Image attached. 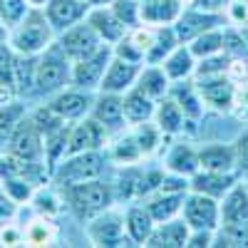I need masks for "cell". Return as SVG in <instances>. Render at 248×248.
I'll use <instances>...</instances> for the list:
<instances>
[{"label":"cell","instance_id":"cell-56","mask_svg":"<svg viewBox=\"0 0 248 248\" xmlns=\"http://www.w3.org/2000/svg\"><path fill=\"white\" fill-rule=\"evenodd\" d=\"M28 5H30V8H45L47 0H28Z\"/></svg>","mask_w":248,"mask_h":248},{"label":"cell","instance_id":"cell-18","mask_svg":"<svg viewBox=\"0 0 248 248\" xmlns=\"http://www.w3.org/2000/svg\"><path fill=\"white\" fill-rule=\"evenodd\" d=\"M85 20L92 25V30L99 35L102 43H107V45H114L117 40H122L124 35L129 32L127 28L119 23V17L112 13L109 5H90Z\"/></svg>","mask_w":248,"mask_h":248},{"label":"cell","instance_id":"cell-9","mask_svg":"<svg viewBox=\"0 0 248 248\" xmlns=\"http://www.w3.org/2000/svg\"><path fill=\"white\" fill-rule=\"evenodd\" d=\"M194 85L203 99L206 109H214L218 114H231L233 105V79L229 75H211V77H194Z\"/></svg>","mask_w":248,"mask_h":248},{"label":"cell","instance_id":"cell-12","mask_svg":"<svg viewBox=\"0 0 248 248\" xmlns=\"http://www.w3.org/2000/svg\"><path fill=\"white\" fill-rule=\"evenodd\" d=\"M90 117L97 119L102 127L107 129L109 137L122 134L129 129V122L124 117V107H122V94H112V92H97Z\"/></svg>","mask_w":248,"mask_h":248},{"label":"cell","instance_id":"cell-11","mask_svg":"<svg viewBox=\"0 0 248 248\" xmlns=\"http://www.w3.org/2000/svg\"><path fill=\"white\" fill-rule=\"evenodd\" d=\"M109 134L97 119L90 114L72 122L70 127V141H67V154H79V152H94V149H107Z\"/></svg>","mask_w":248,"mask_h":248},{"label":"cell","instance_id":"cell-46","mask_svg":"<svg viewBox=\"0 0 248 248\" xmlns=\"http://www.w3.org/2000/svg\"><path fill=\"white\" fill-rule=\"evenodd\" d=\"M112 55L127 60V62H139V65H144V52L134 45V40L129 35H124L122 40H117V43L112 45Z\"/></svg>","mask_w":248,"mask_h":248},{"label":"cell","instance_id":"cell-10","mask_svg":"<svg viewBox=\"0 0 248 248\" xmlns=\"http://www.w3.org/2000/svg\"><path fill=\"white\" fill-rule=\"evenodd\" d=\"M112 60V45H102L99 50H94L90 57L79 60V62H72V79L70 85L72 87H79V90H97L102 77H105V70Z\"/></svg>","mask_w":248,"mask_h":248},{"label":"cell","instance_id":"cell-28","mask_svg":"<svg viewBox=\"0 0 248 248\" xmlns=\"http://www.w3.org/2000/svg\"><path fill=\"white\" fill-rule=\"evenodd\" d=\"M199 167L209 171H236L233 144H206L199 149Z\"/></svg>","mask_w":248,"mask_h":248},{"label":"cell","instance_id":"cell-39","mask_svg":"<svg viewBox=\"0 0 248 248\" xmlns=\"http://www.w3.org/2000/svg\"><path fill=\"white\" fill-rule=\"evenodd\" d=\"M28 112H25V105L20 102H8V105H0V154L8 149V141L13 137V129L17 127V122L23 119Z\"/></svg>","mask_w":248,"mask_h":248},{"label":"cell","instance_id":"cell-25","mask_svg":"<svg viewBox=\"0 0 248 248\" xmlns=\"http://www.w3.org/2000/svg\"><path fill=\"white\" fill-rule=\"evenodd\" d=\"M154 124L161 129L164 137H179L186 132V117L181 112V107L176 105V102L167 94L156 99V109H154Z\"/></svg>","mask_w":248,"mask_h":248},{"label":"cell","instance_id":"cell-17","mask_svg":"<svg viewBox=\"0 0 248 248\" xmlns=\"http://www.w3.org/2000/svg\"><path fill=\"white\" fill-rule=\"evenodd\" d=\"M189 223H186L181 216L161 221L154 226V231L147 238V248H186V241H189Z\"/></svg>","mask_w":248,"mask_h":248},{"label":"cell","instance_id":"cell-19","mask_svg":"<svg viewBox=\"0 0 248 248\" xmlns=\"http://www.w3.org/2000/svg\"><path fill=\"white\" fill-rule=\"evenodd\" d=\"M90 10L87 0H47L45 5V15L50 20V25L55 28V32H62L65 28L85 20Z\"/></svg>","mask_w":248,"mask_h":248},{"label":"cell","instance_id":"cell-51","mask_svg":"<svg viewBox=\"0 0 248 248\" xmlns=\"http://www.w3.org/2000/svg\"><path fill=\"white\" fill-rule=\"evenodd\" d=\"M159 191H169V194H186L189 191V176H181L174 171L164 169V179L159 184Z\"/></svg>","mask_w":248,"mask_h":248},{"label":"cell","instance_id":"cell-16","mask_svg":"<svg viewBox=\"0 0 248 248\" xmlns=\"http://www.w3.org/2000/svg\"><path fill=\"white\" fill-rule=\"evenodd\" d=\"M238 181H241V176L236 171H209V169H199L189 179V191H199V194H206V196L221 201Z\"/></svg>","mask_w":248,"mask_h":248},{"label":"cell","instance_id":"cell-55","mask_svg":"<svg viewBox=\"0 0 248 248\" xmlns=\"http://www.w3.org/2000/svg\"><path fill=\"white\" fill-rule=\"evenodd\" d=\"M8 32H10L8 25L3 23V20H0V43H5V40H8Z\"/></svg>","mask_w":248,"mask_h":248},{"label":"cell","instance_id":"cell-40","mask_svg":"<svg viewBox=\"0 0 248 248\" xmlns=\"http://www.w3.org/2000/svg\"><path fill=\"white\" fill-rule=\"evenodd\" d=\"M132 134H134V139H137V144H139V149H141L144 159H149L152 154H156V149L161 147V139H164L161 129L154 124V119L141 122V124H134V127H132Z\"/></svg>","mask_w":248,"mask_h":248},{"label":"cell","instance_id":"cell-42","mask_svg":"<svg viewBox=\"0 0 248 248\" xmlns=\"http://www.w3.org/2000/svg\"><path fill=\"white\" fill-rule=\"evenodd\" d=\"M112 13L119 17V23L132 30L137 25H141V13H139V0H114V3H109Z\"/></svg>","mask_w":248,"mask_h":248},{"label":"cell","instance_id":"cell-2","mask_svg":"<svg viewBox=\"0 0 248 248\" xmlns=\"http://www.w3.org/2000/svg\"><path fill=\"white\" fill-rule=\"evenodd\" d=\"M60 191H62V199H65V206L82 223L94 218L97 214L107 211L109 206L117 203L112 184L102 181V176L75 184V186H67V189H60Z\"/></svg>","mask_w":248,"mask_h":248},{"label":"cell","instance_id":"cell-57","mask_svg":"<svg viewBox=\"0 0 248 248\" xmlns=\"http://www.w3.org/2000/svg\"><path fill=\"white\" fill-rule=\"evenodd\" d=\"M90 5H109V3H114V0H87Z\"/></svg>","mask_w":248,"mask_h":248},{"label":"cell","instance_id":"cell-20","mask_svg":"<svg viewBox=\"0 0 248 248\" xmlns=\"http://www.w3.org/2000/svg\"><path fill=\"white\" fill-rule=\"evenodd\" d=\"M186 3L181 0H139V13H141V23L161 28V25H174L179 15L184 13Z\"/></svg>","mask_w":248,"mask_h":248},{"label":"cell","instance_id":"cell-23","mask_svg":"<svg viewBox=\"0 0 248 248\" xmlns=\"http://www.w3.org/2000/svg\"><path fill=\"white\" fill-rule=\"evenodd\" d=\"M156 221L152 218L149 209L144 206V201H132V206L124 211V231L132 238L134 246H144L149 238V233L154 231Z\"/></svg>","mask_w":248,"mask_h":248},{"label":"cell","instance_id":"cell-33","mask_svg":"<svg viewBox=\"0 0 248 248\" xmlns=\"http://www.w3.org/2000/svg\"><path fill=\"white\" fill-rule=\"evenodd\" d=\"M176 45H179V37L174 32V25L154 28V40H152L147 55H144V65H161L164 57H167Z\"/></svg>","mask_w":248,"mask_h":248},{"label":"cell","instance_id":"cell-21","mask_svg":"<svg viewBox=\"0 0 248 248\" xmlns=\"http://www.w3.org/2000/svg\"><path fill=\"white\" fill-rule=\"evenodd\" d=\"M169 97L176 102V105L181 107L184 117L189 119V122H201L203 114H206V105H203V99L194 85V79H179V82H171V87H169Z\"/></svg>","mask_w":248,"mask_h":248},{"label":"cell","instance_id":"cell-30","mask_svg":"<svg viewBox=\"0 0 248 248\" xmlns=\"http://www.w3.org/2000/svg\"><path fill=\"white\" fill-rule=\"evenodd\" d=\"M164 72L171 82H179V79H189L194 75V67H196V57L191 55L189 45L186 43H179L167 57L161 62Z\"/></svg>","mask_w":248,"mask_h":248},{"label":"cell","instance_id":"cell-41","mask_svg":"<svg viewBox=\"0 0 248 248\" xmlns=\"http://www.w3.org/2000/svg\"><path fill=\"white\" fill-rule=\"evenodd\" d=\"M0 186L5 189V194L15 201V203H30V199H32V194H35V189L37 186L32 184V181H28V179H23V176H8V179H0Z\"/></svg>","mask_w":248,"mask_h":248},{"label":"cell","instance_id":"cell-6","mask_svg":"<svg viewBox=\"0 0 248 248\" xmlns=\"http://www.w3.org/2000/svg\"><path fill=\"white\" fill-rule=\"evenodd\" d=\"M8 154L28 159V161H45V141L43 132L37 129V124L32 122L30 112L17 122V127L13 129V137L8 141ZM47 164V161H45Z\"/></svg>","mask_w":248,"mask_h":248},{"label":"cell","instance_id":"cell-22","mask_svg":"<svg viewBox=\"0 0 248 248\" xmlns=\"http://www.w3.org/2000/svg\"><path fill=\"white\" fill-rule=\"evenodd\" d=\"M221 223L248 229V186L246 184L238 181L233 189L221 199Z\"/></svg>","mask_w":248,"mask_h":248},{"label":"cell","instance_id":"cell-58","mask_svg":"<svg viewBox=\"0 0 248 248\" xmlns=\"http://www.w3.org/2000/svg\"><path fill=\"white\" fill-rule=\"evenodd\" d=\"M241 35H243V40H246V45H248V25H246V28H241Z\"/></svg>","mask_w":248,"mask_h":248},{"label":"cell","instance_id":"cell-47","mask_svg":"<svg viewBox=\"0 0 248 248\" xmlns=\"http://www.w3.org/2000/svg\"><path fill=\"white\" fill-rule=\"evenodd\" d=\"M223 17H226V25L231 28H246L248 25V3L246 0H231L223 10Z\"/></svg>","mask_w":248,"mask_h":248},{"label":"cell","instance_id":"cell-38","mask_svg":"<svg viewBox=\"0 0 248 248\" xmlns=\"http://www.w3.org/2000/svg\"><path fill=\"white\" fill-rule=\"evenodd\" d=\"M191 50V55L196 60L201 57H211V55H218L223 52V28H211L201 35H196L191 43H186Z\"/></svg>","mask_w":248,"mask_h":248},{"label":"cell","instance_id":"cell-14","mask_svg":"<svg viewBox=\"0 0 248 248\" xmlns=\"http://www.w3.org/2000/svg\"><path fill=\"white\" fill-rule=\"evenodd\" d=\"M92 102H94V97L90 94V90H79V87H72L70 85L65 90H60L57 94H52L47 105L65 122H77V119L90 114Z\"/></svg>","mask_w":248,"mask_h":248},{"label":"cell","instance_id":"cell-48","mask_svg":"<svg viewBox=\"0 0 248 248\" xmlns=\"http://www.w3.org/2000/svg\"><path fill=\"white\" fill-rule=\"evenodd\" d=\"M233 105H231V114L238 122H248V79L243 82H233Z\"/></svg>","mask_w":248,"mask_h":248},{"label":"cell","instance_id":"cell-27","mask_svg":"<svg viewBox=\"0 0 248 248\" xmlns=\"http://www.w3.org/2000/svg\"><path fill=\"white\" fill-rule=\"evenodd\" d=\"M122 107H124V117H127L129 127H134V124L149 122V119L154 117L156 99H152L149 94H144V92L134 85V87H129L127 92L122 94Z\"/></svg>","mask_w":248,"mask_h":248},{"label":"cell","instance_id":"cell-5","mask_svg":"<svg viewBox=\"0 0 248 248\" xmlns=\"http://www.w3.org/2000/svg\"><path fill=\"white\" fill-rule=\"evenodd\" d=\"M85 231L92 246L97 248H122V246H134L132 238L124 231V214H119L114 206L107 211L97 214L94 218L85 221Z\"/></svg>","mask_w":248,"mask_h":248},{"label":"cell","instance_id":"cell-3","mask_svg":"<svg viewBox=\"0 0 248 248\" xmlns=\"http://www.w3.org/2000/svg\"><path fill=\"white\" fill-rule=\"evenodd\" d=\"M105 164H107V154L102 149L67 154L52 169L50 184H55L57 189H67V186H75V184H82V181L99 179L105 174Z\"/></svg>","mask_w":248,"mask_h":248},{"label":"cell","instance_id":"cell-44","mask_svg":"<svg viewBox=\"0 0 248 248\" xmlns=\"http://www.w3.org/2000/svg\"><path fill=\"white\" fill-rule=\"evenodd\" d=\"M30 117H32V122L37 124V129L43 132V137L45 134H50V132H55V129H60L62 124H67L65 119H62L50 105H43V107H37V109H32L30 112Z\"/></svg>","mask_w":248,"mask_h":248},{"label":"cell","instance_id":"cell-31","mask_svg":"<svg viewBox=\"0 0 248 248\" xmlns=\"http://www.w3.org/2000/svg\"><path fill=\"white\" fill-rule=\"evenodd\" d=\"M137 87L149 94L152 99H161L169 94V87H171V79L167 77L161 65H141L139 70V77H137Z\"/></svg>","mask_w":248,"mask_h":248},{"label":"cell","instance_id":"cell-49","mask_svg":"<svg viewBox=\"0 0 248 248\" xmlns=\"http://www.w3.org/2000/svg\"><path fill=\"white\" fill-rule=\"evenodd\" d=\"M0 246H25L23 223H0Z\"/></svg>","mask_w":248,"mask_h":248},{"label":"cell","instance_id":"cell-34","mask_svg":"<svg viewBox=\"0 0 248 248\" xmlns=\"http://www.w3.org/2000/svg\"><path fill=\"white\" fill-rule=\"evenodd\" d=\"M23 231H25V246H52L57 238V226L52 223V218L40 214H35V218L23 223Z\"/></svg>","mask_w":248,"mask_h":248},{"label":"cell","instance_id":"cell-8","mask_svg":"<svg viewBox=\"0 0 248 248\" xmlns=\"http://www.w3.org/2000/svg\"><path fill=\"white\" fill-rule=\"evenodd\" d=\"M57 45L62 47V52H65L72 62H79V60L90 57L94 50H99L105 43L99 40V35L92 30V25L87 20H79V23L57 32Z\"/></svg>","mask_w":248,"mask_h":248},{"label":"cell","instance_id":"cell-13","mask_svg":"<svg viewBox=\"0 0 248 248\" xmlns=\"http://www.w3.org/2000/svg\"><path fill=\"white\" fill-rule=\"evenodd\" d=\"M223 25H226L223 13H206L194 5H186L179 20L174 23V32L179 37V43H191L196 35L211 30V28H223Z\"/></svg>","mask_w":248,"mask_h":248},{"label":"cell","instance_id":"cell-37","mask_svg":"<svg viewBox=\"0 0 248 248\" xmlns=\"http://www.w3.org/2000/svg\"><path fill=\"white\" fill-rule=\"evenodd\" d=\"M70 127H72V122H67V124H62L60 129H55V132H50V134H45L43 137V141H45V161H47V167H50V171L57 167V164L67 156V141H70Z\"/></svg>","mask_w":248,"mask_h":248},{"label":"cell","instance_id":"cell-32","mask_svg":"<svg viewBox=\"0 0 248 248\" xmlns=\"http://www.w3.org/2000/svg\"><path fill=\"white\" fill-rule=\"evenodd\" d=\"M15 99V50L5 40V43H0V105H8Z\"/></svg>","mask_w":248,"mask_h":248},{"label":"cell","instance_id":"cell-24","mask_svg":"<svg viewBox=\"0 0 248 248\" xmlns=\"http://www.w3.org/2000/svg\"><path fill=\"white\" fill-rule=\"evenodd\" d=\"M164 169L191 179L201 169L199 167V149H194L189 141H174L167 152V156H164Z\"/></svg>","mask_w":248,"mask_h":248},{"label":"cell","instance_id":"cell-59","mask_svg":"<svg viewBox=\"0 0 248 248\" xmlns=\"http://www.w3.org/2000/svg\"><path fill=\"white\" fill-rule=\"evenodd\" d=\"M181 3H186V5H189V3H191V0H181Z\"/></svg>","mask_w":248,"mask_h":248},{"label":"cell","instance_id":"cell-7","mask_svg":"<svg viewBox=\"0 0 248 248\" xmlns=\"http://www.w3.org/2000/svg\"><path fill=\"white\" fill-rule=\"evenodd\" d=\"M181 218L189 223V229H209L216 231L221 223V201L199 191H189L184 196Z\"/></svg>","mask_w":248,"mask_h":248},{"label":"cell","instance_id":"cell-4","mask_svg":"<svg viewBox=\"0 0 248 248\" xmlns=\"http://www.w3.org/2000/svg\"><path fill=\"white\" fill-rule=\"evenodd\" d=\"M72 79V60L62 52L57 40L37 55V75H35V92L37 94H57L60 90L70 87Z\"/></svg>","mask_w":248,"mask_h":248},{"label":"cell","instance_id":"cell-53","mask_svg":"<svg viewBox=\"0 0 248 248\" xmlns=\"http://www.w3.org/2000/svg\"><path fill=\"white\" fill-rule=\"evenodd\" d=\"M17 211H20V203H15V201L5 194L3 186H0V223L13 221V218L17 216Z\"/></svg>","mask_w":248,"mask_h":248},{"label":"cell","instance_id":"cell-60","mask_svg":"<svg viewBox=\"0 0 248 248\" xmlns=\"http://www.w3.org/2000/svg\"><path fill=\"white\" fill-rule=\"evenodd\" d=\"M246 3H248V0H246Z\"/></svg>","mask_w":248,"mask_h":248},{"label":"cell","instance_id":"cell-26","mask_svg":"<svg viewBox=\"0 0 248 248\" xmlns=\"http://www.w3.org/2000/svg\"><path fill=\"white\" fill-rule=\"evenodd\" d=\"M107 159H109L112 164H117V167H132V164L144 161V154H141V149H139V144H137L132 129L109 137Z\"/></svg>","mask_w":248,"mask_h":248},{"label":"cell","instance_id":"cell-36","mask_svg":"<svg viewBox=\"0 0 248 248\" xmlns=\"http://www.w3.org/2000/svg\"><path fill=\"white\" fill-rule=\"evenodd\" d=\"M35 75H37V55L15 52V92H17V97L35 92Z\"/></svg>","mask_w":248,"mask_h":248},{"label":"cell","instance_id":"cell-43","mask_svg":"<svg viewBox=\"0 0 248 248\" xmlns=\"http://www.w3.org/2000/svg\"><path fill=\"white\" fill-rule=\"evenodd\" d=\"M229 62L231 57L226 52H218V55H211V57H201L196 60V67H194V75L191 77H211V75H223L229 70Z\"/></svg>","mask_w":248,"mask_h":248},{"label":"cell","instance_id":"cell-35","mask_svg":"<svg viewBox=\"0 0 248 248\" xmlns=\"http://www.w3.org/2000/svg\"><path fill=\"white\" fill-rule=\"evenodd\" d=\"M30 206H32L35 214L55 218V216L62 214V209H65V199H62L60 189L55 191V189H50V186L45 184V186H37V189H35V194L30 199Z\"/></svg>","mask_w":248,"mask_h":248},{"label":"cell","instance_id":"cell-52","mask_svg":"<svg viewBox=\"0 0 248 248\" xmlns=\"http://www.w3.org/2000/svg\"><path fill=\"white\" fill-rule=\"evenodd\" d=\"M214 246V231L209 229H191L186 248H211Z\"/></svg>","mask_w":248,"mask_h":248},{"label":"cell","instance_id":"cell-15","mask_svg":"<svg viewBox=\"0 0 248 248\" xmlns=\"http://www.w3.org/2000/svg\"><path fill=\"white\" fill-rule=\"evenodd\" d=\"M139 70H141L139 62H127V60H122V57H114V55H112V60H109V65H107V70H105V77H102L97 92L124 94L129 87L137 85Z\"/></svg>","mask_w":248,"mask_h":248},{"label":"cell","instance_id":"cell-1","mask_svg":"<svg viewBox=\"0 0 248 248\" xmlns=\"http://www.w3.org/2000/svg\"><path fill=\"white\" fill-rule=\"evenodd\" d=\"M55 28L45 15V8H30L8 32V43L20 55H40L55 43Z\"/></svg>","mask_w":248,"mask_h":248},{"label":"cell","instance_id":"cell-45","mask_svg":"<svg viewBox=\"0 0 248 248\" xmlns=\"http://www.w3.org/2000/svg\"><path fill=\"white\" fill-rule=\"evenodd\" d=\"M28 10H30L28 0H0V20L8 25V30H10Z\"/></svg>","mask_w":248,"mask_h":248},{"label":"cell","instance_id":"cell-54","mask_svg":"<svg viewBox=\"0 0 248 248\" xmlns=\"http://www.w3.org/2000/svg\"><path fill=\"white\" fill-rule=\"evenodd\" d=\"M229 3L231 0H191L189 5H194L199 10H206V13H223Z\"/></svg>","mask_w":248,"mask_h":248},{"label":"cell","instance_id":"cell-50","mask_svg":"<svg viewBox=\"0 0 248 248\" xmlns=\"http://www.w3.org/2000/svg\"><path fill=\"white\" fill-rule=\"evenodd\" d=\"M233 152H236V174L238 176H248V129H243L236 137Z\"/></svg>","mask_w":248,"mask_h":248},{"label":"cell","instance_id":"cell-29","mask_svg":"<svg viewBox=\"0 0 248 248\" xmlns=\"http://www.w3.org/2000/svg\"><path fill=\"white\" fill-rule=\"evenodd\" d=\"M189 194V191H186ZM186 194H169V191H154L152 196L144 199V206L149 209L152 218L156 223L161 221H169V218H176L181 216V206H184V196Z\"/></svg>","mask_w":248,"mask_h":248}]
</instances>
